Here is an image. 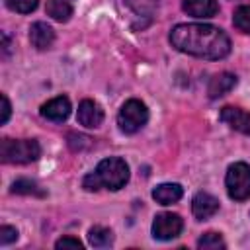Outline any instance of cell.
Instances as JSON below:
<instances>
[{"label":"cell","instance_id":"26","mask_svg":"<svg viewBox=\"0 0 250 250\" xmlns=\"http://www.w3.org/2000/svg\"><path fill=\"white\" fill-rule=\"evenodd\" d=\"M2 53H4V57H8V53H10V39L6 33H2Z\"/></svg>","mask_w":250,"mask_h":250},{"label":"cell","instance_id":"7","mask_svg":"<svg viewBox=\"0 0 250 250\" xmlns=\"http://www.w3.org/2000/svg\"><path fill=\"white\" fill-rule=\"evenodd\" d=\"M76 119H78L80 125H84L88 129H96L104 121V109L94 100H82L80 105H78Z\"/></svg>","mask_w":250,"mask_h":250},{"label":"cell","instance_id":"8","mask_svg":"<svg viewBox=\"0 0 250 250\" xmlns=\"http://www.w3.org/2000/svg\"><path fill=\"white\" fill-rule=\"evenodd\" d=\"M191 211L197 221H205L219 211V199L207 191H199L191 199Z\"/></svg>","mask_w":250,"mask_h":250},{"label":"cell","instance_id":"3","mask_svg":"<svg viewBox=\"0 0 250 250\" xmlns=\"http://www.w3.org/2000/svg\"><path fill=\"white\" fill-rule=\"evenodd\" d=\"M94 172H96L102 188H107V189H113V191L121 189L129 180V166L123 158H117V156L104 158L96 166Z\"/></svg>","mask_w":250,"mask_h":250},{"label":"cell","instance_id":"5","mask_svg":"<svg viewBox=\"0 0 250 250\" xmlns=\"http://www.w3.org/2000/svg\"><path fill=\"white\" fill-rule=\"evenodd\" d=\"M227 191L234 201H244L250 197V166L246 162H234L227 170Z\"/></svg>","mask_w":250,"mask_h":250},{"label":"cell","instance_id":"6","mask_svg":"<svg viewBox=\"0 0 250 250\" xmlns=\"http://www.w3.org/2000/svg\"><path fill=\"white\" fill-rule=\"evenodd\" d=\"M184 229V221L176 213H158L152 221V236L158 240H172Z\"/></svg>","mask_w":250,"mask_h":250},{"label":"cell","instance_id":"21","mask_svg":"<svg viewBox=\"0 0 250 250\" xmlns=\"http://www.w3.org/2000/svg\"><path fill=\"white\" fill-rule=\"evenodd\" d=\"M68 146L72 150H82V148L90 146V139L86 135H80V133H70L68 135Z\"/></svg>","mask_w":250,"mask_h":250},{"label":"cell","instance_id":"14","mask_svg":"<svg viewBox=\"0 0 250 250\" xmlns=\"http://www.w3.org/2000/svg\"><path fill=\"white\" fill-rule=\"evenodd\" d=\"M182 195H184V189L180 184H160L152 189V197L160 205H172V203L180 201Z\"/></svg>","mask_w":250,"mask_h":250},{"label":"cell","instance_id":"18","mask_svg":"<svg viewBox=\"0 0 250 250\" xmlns=\"http://www.w3.org/2000/svg\"><path fill=\"white\" fill-rule=\"evenodd\" d=\"M225 240L219 232H205L199 240H197V248L201 250H219V248H225Z\"/></svg>","mask_w":250,"mask_h":250},{"label":"cell","instance_id":"17","mask_svg":"<svg viewBox=\"0 0 250 250\" xmlns=\"http://www.w3.org/2000/svg\"><path fill=\"white\" fill-rule=\"evenodd\" d=\"M12 193H20V195H35V197H43L45 191L33 182V180H27V178H21V180H16L12 184Z\"/></svg>","mask_w":250,"mask_h":250},{"label":"cell","instance_id":"11","mask_svg":"<svg viewBox=\"0 0 250 250\" xmlns=\"http://www.w3.org/2000/svg\"><path fill=\"white\" fill-rule=\"evenodd\" d=\"M29 41L35 49L39 51H45L53 45L55 41V31L51 25H47L45 21H35L31 27H29Z\"/></svg>","mask_w":250,"mask_h":250},{"label":"cell","instance_id":"16","mask_svg":"<svg viewBox=\"0 0 250 250\" xmlns=\"http://www.w3.org/2000/svg\"><path fill=\"white\" fill-rule=\"evenodd\" d=\"M88 242L92 246H96V248H105V246H109L113 242V232L109 229H105V227L96 225V227H92L88 230Z\"/></svg>","mask_w":250,"mask_h":250},{"label":"cell","instance_id":"9","mask_svg":"<svg viewBox=\"0 0 250 250\" xmlns=\"http://www.w3.org/2000/svg\"><path fill=\"white\" fill-rule=\"evenodd\" d=\"M221 121H225L234 131H240L244 135H250V113L244 111V109H240V107L225 105L221 109Z\"/></svg>","mask_w":250,"mask_h":250},{"label":"cell","instance_id":"22","mask_svg":"<svg viewBox=\"0 0 250 250\" xmlns=\"http://www.w3.org/2000/svg\"><path fill=\"white\" fill-rule=\"evenodd\" d=\"M14 240H18V230H16L14 227L2 225V227H0V244L6 246V244H10V242H14Z\"/></svg>","mask_w":250,"mask_h":250},{"label":"cell","instance_id":"19","mask_svg":"<svg viewBox=\"0 0 250 250\" xmlns=\"http://www.w3.org/2000/svg\"><path fill=\"white\" fill-rule=\"evenodd\" d=\"M232 23L236 29L250 33V6H238L232 16Z\"/></svg>","mask_w":250,"mask_h":250},{"label":"cell","instance_id":"13","mask_svg":"<svg viewBox=\"0 0 250 250\" xmlns=\"http://www.w3.org/2000/svg\"><path fill=\"white\" fill-rule=\"evenodd\" d=\"M234 86H236V76L230 74V72H221V74L211 78V82L207 86V94H209L211 100H217V98L229 94Z\"/></svg>","mask_w":250,"mask_h":250},{"label":"cell","instance_id":"10","mask_svg":"<svg viewBox=\"0 0 250 250\" xmlns=\"http://www.w3.org/2000/svg\"><path fill=\"white\" fill-rule=\"evenodd\" d=\"M41 115L45 119H49V121H55V123L64 121L70 115V102H68V98L59 96V98L49 100L47 104L41 105Z\"/></svg>","mask_w":250,"mask_h":250},{"label":"cell","instance_id":"4","mask_svg":"<svg viewBox=\"0 0 250 250\" xmlns=\"http://www.w3.org/2000/svg\"><path fill=\"white\" fill-rule=\"evenodd\" d=\"M146 121H148V109L141 100H127L121 105L119 115H117V125L127 135L141 131Z\"/></svg>","mask_w":250,"mask_h":250},{"label":"cell","instance_id":"2","mask_svg":"<svg viewBox=\"0 0 250 250\" xmlns=\"http://www.w3.org/2000/svg\"><path fill=\"white\" fill-rule=\"evenodd\" d=\"M0 156L8 164H29L41 156V146L35 139H2L0 143Z\"/></svg>","mask_w":250,"mask_h":250},{"label":"cell","instance_id":"20","mask_svg":"<svg viewBox=\"0 0 250 250\" xmlns=\"http://www.w3.org/2000/svg\"><path fill=\"white\" fill-rule=\"evenodd\" d=\"M6 6L18 14H31L39 6V0H6Z\"/></svg>","mask_w":250,"mask_h":250},{"label":"cell","instance_id":"23","mask_svg":"<svg viewBox=\"0 0 250 250\" xmlns=\"http://www.w3.org/2000/svg\"><path fill=\"white\" fill-rule=\"evenodd\" d=\"M82 186H84V189H86V191H96V189H100V188H102V184H100V180H98L96 172H90L88 176H84Z\"/></svg>","mask_w":250,"mask_h":250},{"label":"cell","instance_id":"15","mask_svg":"<svg viewBox=\"0 0 250 250\" xmlns=\"http://www.w3.org/2000/svg\"><path fill=\"white\" fill-rule=\"evenodd\" d=\"M47 14L57 21H68L72 16V8L66 0H49L45 6Z\"/></svg>","mask_w":250,"mask_h":250},{"label":"cell","instance_id":"24","mask_svg":"<svg viewBox=\"0 0 250 250\" xmlns=\"http://www.w3.org/2000/svg\"><path fill=\"white\" fill-rule=\"evenodd\" d=\"M57 248H74V250H82V242L78 238H72V236H62L61 240H57L55 244Z\"/></svg>","mask_w":250,"mask_h":250},{"label":"cell","instance_id":"1","mask_svg":"<svg viewBox=\"0 0 250 250\" xmlns=\"http://www.w3.org/2000/svg\"><path fill=\"white\" fill-rule=\"evenodd\" d=\"M170 43L191 57L219 61L230 53L229 35L209 23H178L170 31Z\"/></svg>","mask_w":250,"mask_h":250},{"label":"cell","instance_id":"12","mask_svg":"<svg viewBox=\"0 0 250 250\" xmlns=\"http://www.w3.org/2000/svg\"><path fill=\"white\" fill-rule=\"evenodd\" d=\"M182 8L191 18H213L219 12L217 0H184Z\"/></svg>","mask_w":250,"mask_h":250},{"label":"cell","instance_id":"25","mask_svg":"<svg viewBox=\"0 0 250 250\" xmlns=\"http://www.w3.org/2000/svg\"><path fill=\"white\" fill-rule=\"evenodd\" d=\"M2 100V115H0V125H6L8 119H10V113H12V105H10V100L6 98V94L0 96Z\"/></svg>","mask_w":250,"mask_h":250}]
</instances>
